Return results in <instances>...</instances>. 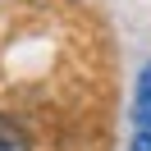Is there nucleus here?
<instances>
[{
    "label": "nucleus",
    "mask_w": 151,
    "mask_h": 151,
    "mask_svg": "<svg viewBox=\"0 0 151 151\" xmlns=\"http://www.w3.org/2000/svg\"><path fill=\"white\" fill-rule=\"evenodd\" d=\"M128 151H151V128H137V137H133Z\"/></svg>",
    "instance_id": "2"
},
{
    "label": "nucleus",
    "mask_w": 151,
    "mask_h": 151,
    "mask_svg": "<svg viewBox=\"0 0 151 151\" xmlns=\"http://www.w3.org/2000/svg\"><path fill=\"white\" fill-rule=\"evenodd\" d=\"M133 124L151 128V64L137 73V92H133Z\"/></svg>",
    "instance_id": "1"
},
{
    "label": "nucleus",
    "mask_w": 151,
    "mask_h": 151,
    "mask_svg": "<svg viewBox=\"0 0 151 151\" xmlns=\"http://www.w3.org/2000/svg\"><path fill=\"white\" fill-rule=\"evenodd\" d=\"M0 151H14V147H9V142H0Z\"/></svg>",
    "instance_id": "3"
}]
</instances>
